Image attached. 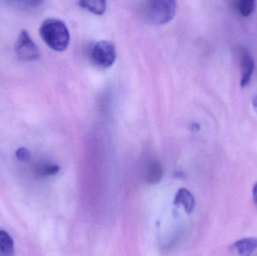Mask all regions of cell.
Listing matches in <instances>:
<instances>
[{"label": "cell", "mask_w": 257, "mask_h": 256, "mask_svg": "<svg viewBox=\"0 0 257 256\" xmlns=\"http://www.w3.org/2000/svg\"><path fill=\"white\" fill-rule=\"evenodd\" d=\"M40 36L51 49L63 51L67 48L70 34L64 22L56 18L45 20L41 26Z\"/></svg>", "instance_id": "1"}, {"label": "cell", "mask_w": 257, "mask_h": 256, "mask_svg": "<svg viewBox=\"0 0 257 256\" xmlns=\"http://www.w3.org/2000/svg\"><path fill=\"white\" fill-rule=\"evenodd\" d=\"M176 9V2L172 0L146 1L141 6V15L151 24L163 25L173 19Z\"/></svg>", "instance_id": "2"}, {"label": "cell", "mask_w": 257, "mask_h": 256, "mask_svg": "<svg viewBox=\"0 0 257 256\" xmlns=\"http://www.w3.org/2000/svg\"><path fill=\"white\" fill-rule=\"evenodd\" d=\"M90 56L96 66L100 68H109L115 62L117 51L112 42L99 41L92 47Z\"/></svg>", "instance_id": "3"}, {"label": "cell", "mask_w": 257, "mask_h": 256, "mask_svg": "<svg viewBox=\"0 0 257 256\" xmlns=\"http://www.w3.org/2000/svg\"><path fill=\"white\" fill-rule=\"evenodd\" d=\"M15 49L18 58L23 61H34L40 57L39 48L25 30L18 36Z\"/></svg>", "instance_id": "4"}, {"label": "cell", "mask_w": 257, "mask_h": 256, "mask_svg": "<svg viewBox=\"0 0 257 256\" xmlns=\"http://www.w3.org/2000/svg\"><path fill=\"white\" fill-rule=\"evenodd\" d=\"M257 249L256 237H244L232 244V250L240 256H250Z\"/></svg>", "instance_id": "5"}, {"label": "cell", "mask_w": 257, "mask_h": 256, "mask_svg": "<svg viewBox=\"0 0 257 256\" xmlns=\"http://www.w3.org/2000/svg\"><path fill=\"white\" fill-rule=\"evenodd\" d=\"M175 204L183 206L187 213H191L194 210L196 201L194 197L188 189L181 188L178 189L175 195Z\"/></svg>", "instance_id": "6"}, {"label": "cell", "mask_w": 257, "mask_h": 256, "mask_svg": "<svg viewBox=\"0 0 257 256\" xmlns=\"http://www.w3.org/2000/svg\"><path fill=\"white\" fill-rule=\"evenodd\" d=\"M163 171L161 164L157 160L150 162L147 169L146 180L148 184L155 185L160 183L163 178Z\"/></svg>", "instance_id": "7"}, {"label": "cell", "mask_w": 257, "mask_h": 256, "mask_svg": "<svg viewBox=\"0 0 257 256\" xmlns=\"http://www.w3.org/2000/svg\"><path fill=\"white\" fill-rule=\"evenodd\" d=\"M253 69H254V63L253 59L249 55L244 56L241 61V71H242L241 80V87H246L249 84Z\"/></svg>", "instance_id": "8"}, {"label": "cell", "mask_w": 257, "mask_h": 256, "mask_svg": "<svg viewBox=\"0 0 257 256\" xmlns=\"http://www.w3.org/2000/svg\"><path fill=\"white\" fill-rule=\"evenodd\" d=\"M78 4L82 9L98 15H103L106 10V2L102 0L79 1Z\"/></svg>", "instance_id": "9"}, {"label": "cell", "mask_w": 257, "mask_h": 256, "mask_svg": "<svg viewBox=\"0 0 257 256\" xmlns=\"http://www.w3.org/2000/svg\"><path fill=\"white\" fill-rule=\"evenodd\" d=\"M15 246L11 236L4 230H0V250L4 255L13 254Z\"/></svg>", "instance_id": "10"}, {"label": "cell", "mask_w": 257, "mask_h": 256, "mask_svg": "<svg viewBox=\"0 0 257 256\" xmlns=\"http://www.w3.org/2000/svg\"><path fill=\"white\" fill-rule=\"evenodd\" d=\"M255 7H256V2L253 0H242L238 4L240 13L244 17L251 15L254 11Z\"/></svg>", "instance_id": "11"}, {"label": "cell", "mask_w": 257, "mask_h": 256, "mask_svg": "<svg viewBox=\"0 0 257 256\" xmlns=\"http://www.w3.org/2000/svg\"><path fill=\"white\" fill-rule=\"evenodd\" d=\"M60 168L57 165H53V164H47L41 167L38 170V174L42 177H48V176H52L57 174L60 171Z\"/></svg>", "instance_id": "12"}, {"label": "cell", "mask_w": 257, "mask_h": 256, "mask_svg": "<svg viewBox=\"0 0 257 256\" xmlns=\"http://www.w3.org/2000/svg\"><path fill=\"white\" fill-rule=\"evenodd\" d=\"M17 159L21 162H27L30 160V157H31V153H30V150L26 147H20L19 149L16 150Z\"/></svg>", "instance_id": "13"}, {"label": "cell", "mask_w": 257, "mask_h": 256, "mask_svg": "<svg viewBox=\"0 0 257 256\" xmlns=\"http://www.w3.org/2000/svg\"><path fill=\"white\" fill-rule=\"evenodd\" d=\"M253 203H254L257 208V182L253 187Z\"/></svg>", "instance_id": "14"}, {"label": "cell", "mask_w": 257, "mask_h": 256, "mask_svg": "<svg viewBox=\"0 0 257 256\" xmlns=\"http://www.w3.org/2000/svg\"><path fill=\"white\" fill-rule=\"evenodd\" d=\"M253 106L255 107V108H257V96H255V97L253 98Z\"/></svg>", "instance_id": "15"}]
</instances>
